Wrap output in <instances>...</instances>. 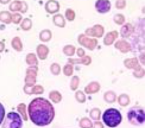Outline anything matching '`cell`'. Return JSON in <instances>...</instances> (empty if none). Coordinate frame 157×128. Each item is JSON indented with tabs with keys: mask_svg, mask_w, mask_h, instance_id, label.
I'll return each instance as SVG.
<instances>
[{
	"mask_svg": "<svg viewBox=\"0 0 157 128\" xmlns=\"http://www.w3.org/2000/svg\"><path fill=\"white\" fill-rule=\"evenodd\" d=\"M28 114L31 120L38 126L50 124L55 116V111L52 104L48 99L37 97L29 104Z\"/></svg>",
	"mask_w": 157,
	"mask_h": 128,
	"instance_id": "cell-1",
	"label": "cell"
},
{
	"mask_svg": "<svg viewBox=\"0 0 157 128\" xmlns=\"http://www.w3.org/2000/svg\"><path fill=\"white\" fill-rule=\"evenodd\" d=\"M102 119L106 126L110 128H115L121 123L122 120V115L120 111L116 109L111 108L104 112Z\"/></svg>",
	"mask_w": 157,
	"mask_h": 128,
	"instance_id": "cell-2",
	"label": "cell"
},
{
	"mask_svg": "<svg viewBox=\"0 0 157 128\" xmlns=\"http://www.w3.org/2000/svg\"><path fill=\"white\" fill-rule=\"evenodd\" d=\"M127 118L131 124L135 126H140L145 122V111L140 107H133L128 110Z\"/></svg>",
	"mask_w": 157,
	"mask_h": 128,
	"instance_id": "cell-3",
	"label": "cell"
},
{
	"mask_svg": "<svg viewBox=\"0 0 157 128\" xmlns=\"http://www.w3.org/2000/svg\"><path fill=\"white\" fill-rule=\"evenodd\" d=\"M23 121L19 113L14 111L9 112L2 125L3 128H22Z\"/></svg>",
	"mask_w": 157,
	"mask_h": 128,
	"instance_id": "cell-4",
	"label": "cell"
},
{
	"mask_svg": "<svg viewBox=\"0 0 157 128\" xmlns=\"http://www.w3.org/2000/svg\"><path fill=\"white\" fill-rule=\"evenodd\" d=\"M95 7L100 13H106L111 8V3L108 0H98L95 4Z\"/></svg>",
	"mask_w": 157,
	"mask_h": 128,
	"instance_id": "cell-5",
	"label": "cell"
},
{
	"mask_svg": "<svg viewBox=\"0 0 157 128\" xmlns=\"http://www.w3.org/2000/svg\"><path fill=\"white\" fill-rule=\"evenodd\" d=\"M5 116V109L4 106L0 103V125L2 124Z\"/></svg>",
	"mask_w": 157,
	"mask_h": 128,
	"instance_id": "cell-6",
	"label": "cell"
}]
</instances>
